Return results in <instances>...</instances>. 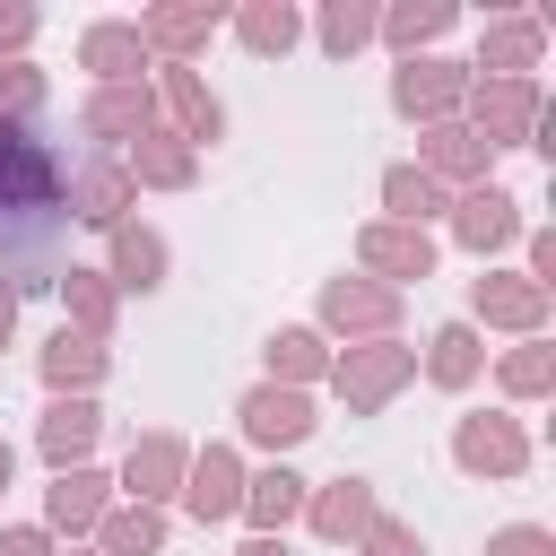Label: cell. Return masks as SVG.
<instances>
[{
  "label": "cell",
  "mask_w": 556,
  "mask_h": 556,
  "mask_svg": "<svg viewBox=\"0 0 556 556\" xmlns=\"http://www.w3.org/2000/svg\"><path fill=\"white\" fill-rule=\"evenodd\" d=\"M408 382H417V348H408V339H356V348H330V391H339L348 417H382Z\"/></svg>",
  "instance_id": "1"
},
{
  "label": "cell",
  "mask_w": 556,
  "mask_h": 556,
  "mask_svg": "<svg viewBox=\"0 0 556 556\" xmlns=\"http://www.w3.org/2000/svg\"><path fill=\"white\" fill-rule=\"evenodd\" d=\"M539 113H547V87L539 78H469V96H460V130L486 139L495 156L504 148H530Z\"/></svg>",
  "instance_id": "2"
},
{
  "label": "cell",
  "mask_w": 556,
  "mask_h": 556,
  "mask_svg": "<svg viewBox=\"0 0 556 556\" xmlns=\"http://www.w3.org/2000/svg\"><path fill=\"white\" fill-rule=\"evenodd\" d=\"M235 434H243L252 452L287 460L295 443L321 434V400H313V391H287V382H252V391L235 400Z\"/></svg>",
  "instance_id": "3"
},
{
  "label": "cell",
  "mask_w": 556,
  "mask_h": 556,
  "mask_svg": "<svg viewBox=\"0 0 556 556\" xmlns=\"http://www.w3.org/2000/svg\"><path fill=\"white\" fill-rule=\"evenodd\" d=\"M130 26H139V43H148L156 70H191L208 52V35L226 26V0H148Z\"/></svg>",
  "instance_id": "4"
},
{
  "label": "cell",
  "mask_w": 556,
  "mask_h": 556,
  "mask_svg": "<svg viewBox=\"0 0 556 556\" xmlns=\"http://www.w3.org/2000/svg\"><path fill=\"white\" fill-rule=\"evenodd\" d=\"M556 295L530 287L521 269H478L469 278V330H504V339H547Z\"/></svg>",
  "instance_id": "5"
},
{
  "label": "cell",
  "mask_w": 556,
  "mask_h": 556,
  "mask_svg": "<svg viewBox=\"0 0 556 556\" xmlns=\"http://www.w3.org/2000/svg\"><path fill=\"white\" fill-rule=\"evenodd\" d=\"M452 460H460V478H521L530 426L513 408H469V417H452Z\"/></svg>",
  "instance_id": "6"
},
{
  "label": "cell",
  "mask_w": 556,
  "mask_h": 556,
  "mask_svg": "<svg viewBox=\"0 0 556 556\" xmlns=\"http://www.w3.org/2000/svg\"><path fill=\"white\" fill-rule=\"evenodd\" d=\"M61 156L35 139V130H17V122H0V217H35V208H61Z\"/></svg>",
  "instance_id": "7"
},
{
  "label": "cell",
  "mask_w": 556,
  "mask_h": 556,
  "mask_svg": "<svg viewBox=\"0 0 556 556\" xmlns=\"http://www.w3.org/2000/svg\"><path fill=\"white\" fill-rule=\"evenodd\" d=\"M460 96H469V61H443V52H417L391 70V113L434 130V122H460Z\"/></svg>",
  "instance_id": "8"
},
{
  "label": "cell",
  "mask_w": 556,
  "mask_h": 556,
  "mask_svg": "<svg viewBox=\"0 0 556 556\" xmlns=\"http://www.w3.org/2000/svg\"><path fill=\"white\" fill-rule=\"evenodd\" d=\"M443 226H452V243H460V252H478V269H495V252H513L530 217H521V191L478 182V191H460V200L443 208Z\"/></svg>",
  "instance_id": "9"
},
{
  "label": "cell",
  "mask_w": 556,
  "mask_h": 556,
  "mask_svg": "<svg viewBox=\"0 0 556 556\" xmlns=\"http://www.w3.org/2000/svg\"><path fill=\"white\" fill-rule=\"evenodd\" d=\"M434 261H443V252H434L426 226H391V217H365V226H356V278H374V287H391V295H400L408 278L426 287Z\"/></svg>",
  "instance_id": "10"
},
{
  "label": "cell",
  "mask_w": 556,
  "mask_h": 556,
  "mask_svg": "<svg viewBox=\"0 0 556 556\" xmlns=\"http://www.w3.org/2000/svg\"><path fill=\"white\" fill-rule=\"evenodd\" d=\"M321 339H400V295L391 287H374V278H356V269H339V278H321V321H313Z\"/></svg>",
  "instance_id": "11"
},
{
  "label": "cell",
  "mask_w": 556,
  "mask_h": 556,
  "mask_svg": "<svg viewBox=\"0 0 556 556\" xmlns=\"http://www.w3.org/2000/svg\"><path fill=\"white\" fill-rule=\"evenodd\" d=\"M243 452L235 443H191V469H182V513L200 521V530H226V521H243Z\"/></svg>",
  "instance_id": "12"
},
{
  "label": "cell",
  "mask_w": 556,
  "mask_h": 556,
  "mask_svg": "<svg viewBox=\"0 0 556 556\" xmlns=\"http://www.w3.org/2000/svg\"><path fill=\"white\" fill-rule=\"evenodd\" d=\"M182 469H191V443L174 434V426H148V434H130V452H122V504H174L182 495Z\"/></svg>",
  "instance_id": "13"
},
{
  "label": "cell",
  "mask_w": 556,
  "mask_h": 556,
  "mask_svg": "<svg viewBox=\"0 0 556 556\" xmlns=\"http://www.w3.org/2000/svg\"><path fill=\"white\" fill-rule=\"evenodd\" d=\"M539 52H547V17H539V9H495V17L478 26L469 78H539Z\"/></svg>",
  "instance_id": "14"
},
{
  "label": "cell",
  "mask_w": 556,
  "mask_h": 556,
  "mask_svg": "<svg viewBox=\"0 0 556 556\" xmlns=\"http://www.w3.org/2000/svg\"><path fill=\"white\" fill-rule=\"evenodd\" d=\"M165 113H156V87L139 78V87H87V104H78V130L96 139V156H122L130 139H148Z\"/></svg>",
  "instance_id": "15"
},
{
  "label": "cell",
  "mask_w": 556,
  "mask_h": 556,
  "mask_svg": "<svg viewBox=\"0 0 556 556\" xmlns=\"http://www.w3.org/2000/svg\"><path fill=\"white\" fill-rule=\"evenodd\" d=\"M374 513H382V495H374V478H356V469H339V478H321V486L304 495V530H313L321 547H356V539L374 530Z\"/></svg>",
  "instance_id": "16"
},
{
  "label": "cell",
  "mask_w": 556,
  "mask_h": 556,
  "mask_svg": "<svg viewBox=\"0 0 556 556\" xmlns=\"http://www.w3.org/2000/svg\"><path fill=\"white\" fill-rule=\"evenodd\" d=\"M61 208H70L78 226L113 235V226L139 208V182L122 174V156H87V165H70V182H61Z\"/></svg>",
  "instance_id": "17"
},
{
  "label": "cell",
  "mask_w": 556,
  "mask_h": 556,
  "mask_svg": "<svg viewBox=\"0 0 556 556\" xmlns=\"http://www.w3.org/2000/svg\"><path fill=\"white\" fill-rule=\"evenodd\" d=\"M104 513H113V478H104L96 460H87V469H52V486H43V530H52V539L87 547Z\"/></svg>",
  "instance_id": "18"
},
{
  "label": "cell",
  "mask_w": 556,
  "mask_h": 556,
  "mask_svg": "<svg viewBox=\"0 0 556 556\" xmlns=\"http://www.w3.org/2000/svg\"><path fill=\"white\" fill-rule=\"evenodd\" d=\"M148 87H156V113H165L174 139H191V148H217L226 139V104H217V87L200 70H156Z\"/></svg>",
  "instance_id": "19"
},
{
  "label": "cell",
  "mask_w": 556,
  "mask_h": 556,
  "mask_svg": "<svg viewBox=\"0 0 556 556\" xmlns=\"http://www.w3.org/2000/svg\"><path fill=\"white\" fill-rule=\"evenodd\" d=\"M417 174H434L452 200L460 191H478V182H495V148L486 139H469L460 122H434V130H417V156H408Z\"/></svg>",
  "instance_id": "20"
},
{
  "label": "cell",
  "mask_w": 556,
  "mask_h": 556,
  "mask_svg": "<svg viewBox=\"0 0 556 556\" xmlns=\"http://www.w3.org/2000/svg\"><path fill=\"white\" fill-rule=\"evenodd\" d=\"M78 70H87L96 87H139L156 61H148V43H139L130 17H87V26H78Z\"/></svg>",
  "instance_id": "21"
},
{
  "label": "cell",
  "mask_w": 556,
  "mask_h": 556,
  "mask_svg": "<svg viewBox=\"0 0 556 556\" xmlns=\"http://www.w3.org/2000/svg\"><path fill=\"white\" fill-rule=\"evenodd\" d=\"M165 269H174V252H165V235H156L148 217H122V226L104 235V278H113V295H156Z\"/></svg>",
  "instance_id": "22"
},
{
  "label": "cell",
  "mask_w": 556,
  "mask_h": 556,
  "mask_svg": "<svg viewBox=\"0 0 556 556\" xmlns=\"http://www.w3.org/2000/svg\"><path fill=\"white\" fill-rule=\"evenodd\" d=\"M35 374H43L52 400H96V382L113 374V348H104V339H78V330H52V339L35 348Z\"/></svg>",
  "instance_id": "23"
},
{
  "label": "cell",
  "mask_w": 556,
  "mask_h": 556,
  "mask_svg": "<svg viewBox=\"0 0 556 556\" xmlns=\"http://www.w3.org/2000/svg\"><path fill=\"white\" fill-rule=\"evenodd\" d=\"M304 495H313V478H295L287 460L252 469V478H243V521H252V539H287V530L304 521Z\"/></svg>",
  "instance_id": "24"
},
{
  "label": "cell",
  "mask_w": 556,
  "mask_h": 556,
  "mask_svg": "<svg viewBox=\"0 0 556 556\" xmlns=\"http://www.w3.org/2000/svg\"><path fill=\"white\" fill-rule=\"evenodd\" d=\"M122 174H130L139 191H191V182H200V148H191V139H174V130L156 122L148 139H130V148H122Z\"/></svg>",
  "instance_id": "25"
},
{
  "label": "cell",
  "mask_w": 556,
  "mask_h": 556,
  "mask_svg": "<svg viewBox=\"0 0 556 556\" xmlns=\"http://www.w3.org/2000/svg\"><path fill=\"white\" fill-rule=\"evenodd\" d=\"M261 382H287V391H313V382H330V339L313 330V321H278L269 339H261Z\"/></svg>",
  "instance_id": "26"
},
{
  "label": "cell",
  "mask_w": 556,
  "mask_h": 556,
  "mask_svg": "<svg viewBox=\"0 0 556 556\" xmlns=\"http://www.w3.org/2000/svg\"><path fill=\"white\" fill-rule=\"evenodd\" d=\"M96 434H104V408L96 400H43V417H35V452L52 469H87Z\"/></svg>",
  "instance_id": "27"
},
{
  "label": "cell",
  "mask_w": 556,
  "mask_h": 556,
  "mask_svg": "<svg viewBox=\"0 0 556 556\" xmlns=\"http://www.w3.org/2000/svg\"><path fill=\"white\" fill-rule=\"evenodd\" d=\"M226 26H235V43L252 61H287L304 43V9L295 0H243V9H226Z\"/></svg>",
  "instance_id": "28"
},
{
  "label": "cell",
  "mask_w": 556,
  "mask_h": 556,
  "mask_svg": "<svg viewBox=\"0 0 556 556\" xmlns=\"http://www.w3.org/2000/svg\"><path fill=\"white\" fill-rule=\"evenodd\" d=\"M52 287H61V330H78V339H104V348H113V321H122L113 278H104V269H61Z\"/></svg>",
  "instance_id": "29"
},
{
  "label": "cell",
  "mask_w": 556,
  "mask_h": 556,
  "mask_svg": "<svg viewBox=\"0 0 556 556\" xmlns=\"http://www.w3.org/2000/svg\"><path fill=\"white\" fill-rule=\"evenodd\" d=\"M452 26H460V9H452V0H391V9H382V26H374V43H391L400 61H417V52H434Z\"/></svg>",
  "instance_id": "30"
},
{
  "label": "cell",
  "mask_w": 556,
  "mask_h": 556,
  "mask_svg": "<svg viewBox=\"0 0 556 556\" xmlns=\"http://www.w3.org/2000/svg\"><path fill=\"white\" fill-rule=\"evenodd\" d=\"M417 374H426L434 391H469V382L486 374V330H469V321H443V330L426 339Z\"/></svg>",
  "instance_id": "31"
},
{
  "label": "cell",
  "mask_w": 556,
  "mask_h": 556,
  "mask_svg": "<svg viewBox=\"0 0 556 556\" xmlns=\"http://www.w3.org/2000/svg\"><path fill=\"white\" fill-rule=\"evenodd\" d=\"M443 208H452V191H443L434 174H417L408 156L382 165V217H391V226H434Z\"/></svg>",
  "instance_id": "32"
},
{
  "label": "cell",
  "mask_w": 556,
  "mask_h": 556,
  "mask_svg": "<svg viewBox=\"0 0 556 556\" xmlns=\"http://www.w3.org/2000/svg\"><path fill=\"white\" fill-rule=\"evenodd\" d=\"M495 391H504L513 408L547 400V391H556V339H513V348L495 356Z\"/></svg>",
  "instance_id": "33"
},
{
  "label": "cell",
  "mask_w": 556,
  "mask_h": 556,
  "mask_svg": "<svg viewBox=\"0 0 556 556\" xmlns=\"http://www.w3.org/2000/svg\"><path fill=\"white\" fill-rule=\"evenodd\" d=\"M96 556H165V513L156 504H122L113 495V513L96 521V539H87Z\"/></svg>",
  "instance_id": "34"
},
{
  "label": "cell",
  "mask_w": 556,
  "mask_h": 556,
  "mask_svg": "<svg viewBox=\"0 0 556 556\" xmlns=\"http://www.w3.org/2000/svg\"><path fill=\"white\" fill-rule=\"evenodd\" d=\"M374 26H382V0H321V9H313V43H321L330 61H356V52L374 43Z\"/></svg>",
  "instance_id": "35"
},
{
  "label": "cell",
  "mask_w": 556,
  "mask_h": 556,
  "mask_svg": "<svg viewBox=\"0 0 556 556\" xmlns=\"http://www.w3.org/2000/svg\"><path fill=\"white\" fill-rule=\"evenodd\" d=\"M43 70L35 61H0V122H17V130H35V113H43Z\"/></svg>",
  "instance_id": "36"
},
{
  "label": "cell",
  "mask_w": 556,
  "mask_h": 556,
  "mask_svg": "<svg viewBox=\"0 0 556 556\" xmlns=\"http://www.w3.org/2000/svg\"><path fill=\"white\" fill-rule=\"evenodd\" d=\"M478 556H556V530L547 521H504V530H486Z\"/></svg>",
  "instance_id": "37"
},
{
  "label": "cell",
  "mask_w": 556,
  "mask_h": 556,
  "mask_svg": "<svg viewBox=\"0 0 556 556\" xmlns=\"http://www.w3.org/2000/svg\"><path fill=\"white\" fill-rule=\"evenodd\" d=\"M356 556H426V539H417V521H391V513H374V530L356 539Z\"/></svg>",
  "instance_id": "38"
},
{
  "label": "cell",
  "mask_w": 556,
  "mask_h": 556,
  "mask_svg": "<svg viewBox=\"0 0 556 556\" xmlns=\"http://www.w3.org/2000/svg\"><path fill=\"white\" fill-rule=\"evenodd\" d=\"M35 26H43V17H35L26 0H0V61H26V43H35Z\"/></svg>",
  "instance_id": "39"
},
{
  "label": "cell",
  "mask_w": 556,
  "mask_h": 556,
  "mask_svg": "<svg viewBox=\"0 0 556 556\" xmlns=\"http://www.w3.org/2000/svg\"><path fill=\"white\" fill-rule=\"evenodd\" d=\"M521 252H530V269H521V278L556 295V235H547V226H521Z\"/></svg>",
  "instance_id": "40"
},
{
  "label": "cell",
  "mask_w": 556,
  "mask_h": 556,
  "mask_svg": "<svg viewBox=\"0 0 556 556\" xmlns=\"http://www.w3.org/2000/svg\"><path fill=\"white\" fill-rule=\"evenodd\" d=\"M0 556H61V539H52L43 521H9V530H0Z\"/></svg>",
  "instance_id": "41"
},
{
  "label": "cell",
  "mask_w": 556,
  "mask_h": 556,
  "mask_svg": "<svg viewBox=\"0 0 556 556\" xmlns=\"http://www.w3.org/2000/svg\"><path fill=\"white\" fill-rule=\"evenodd\" d=\"M17 339V287H0V348Z\"/></svg>",
  "instance_id": "42"
},
{
  "label": "cell",
  "mask_w": 556,
  "mask_h": 556,
  "mask_svg": "<svg viewBox=\"0 0 556 556\" xmlns=\"http://www.w3.org/2000/svg\"><path fill=\"white\" fill-rule=\"evenodd\" d=\"M235 556H295V547H287V539H243Z\"/></svg>",
  "instance_id": "43"
},
{
  "label": "cell",
  "mask_w": 556,
  "mask_h": 556,
  "mask_svg": "<svg viewBox=\"0 0 556 556\" xmlns=\"http://www.w3.org/2000/svg\"><path fill=\"white\" fill-rule=\"evenodd\" d=\"M9 478H17V443L0 434V495H9Z\"/></svg>",
  "instance_id": "44"
},
{
  "label": "cell",
  "mask_w": 556,
  "mask_h": 556,
  "mask_svg": "<svg viewBox=\"0 0 556 556\" xmlns=\"http://www.w3.org/2000/svg\"><path fill=\"white\" fill-rule=\"evenodd\" d=\"M61 556H96V547H61Z\"/></svg>",
  "instance_id": "45"
}]
</instances>
